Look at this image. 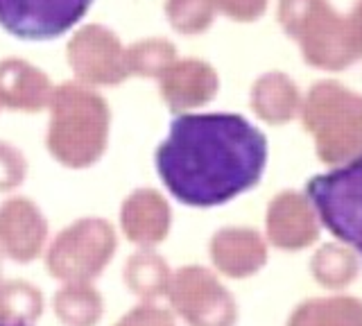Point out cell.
<instances>
[{
	"instance_id": "obj_1",
	"label": "cell",
	"mask_w": 362,
	"mask_h": 326,
	"mask_svg": "<svg viewBox=\"0 0 362 326\" xmlns=\"http://www.w3.org/2000/svg\"><path fill=\"white\" fill-rule=\"evenodd\" d=\"M168 193L195 209L222 206L265 173L267 139L238 114L179 116L154 154Z\"/></svg>"
},
{
	"instance_id": "obj_2",
	"label": "cell",
	"mask_w": 362,
	"mask_h": 326,
	"mask_svg": "<svg viewBox=\"0 0 362 326\" xmlns=\"http://www.w3.org/2000/svg\"><path fill=\"white\" fill-rule=\"evenodd\" d=\"M305 197L322 227L362 258V154L313 177Z\"/></svg>"
},
{
	"instance_id": "obj_3",
	"label": "cell",
	"mask_w": 362,
	"mask_h": 326,
	"mask_svg": "<svg viewBox=\"0 0 362 326\" xmlns=\"http://www.w3.org/2000/svg\"><path fill=\"white\" fill-rule=\"evenodd\" d=\"M116 233L105 220H79L45 250V269L59 284H93L116 254Z\"/></svg>"
},
{
	"instance_id": "obj_4",
	"label": "cell",
	"mask_w": 362,
	"mask_h": 326,
	"mask_svg": "<svg viewBox=\"0 0 362 326\" xmlns=\"http://www.w3.org/2000/svg\"><path fill=\"white\" fill-rule=\"evenodd\" d=\"M168 308L186 326H238L240 308L222 276L204 265H184L173 272Z\"/></svg>"
},
{
	"instance_id": "obj_5",
	"label": "cell",
	"mask_w": 362,
	"mask_h": 326,
	"mask_svg": "<svg viewBox=\"0 0 362 326\" xmlns=\"http://www.w3.org/2000/svg\"><path fill=\"white\" fill-rule=\"evenodd\" d=\"M305 125L326 163H346L362 150V103L342 88L315 93L305 107Z\"/></svg>"
},
{
	"instance_id": "obj_6",
	"label": "cell",
	"mask_w": 362,
	"mask_h": 326,
	"mask_svg": "<svg viewBox=\"0 0 362 326\" xmlns=\"http://www.w3.org/2000/svg\"><path fill=\"white\" fill-rule=\"evenodd\" d=\"M107 111L82 95L64 98L54 111L50 150L66 165H88L105 150Z\"/></svg>"
},
{
	"instance_id": "obj_7",
	"label": "cell",
	"mask_w": 362,
	"mask_h": 326,
	"mask_svg": "<svg viewBox=\"0 0 362 326\" xmlns=\"http://www.w3.org/2000/svg\"><path fill=\"white\" fill-rule=\"evenodd\" d=\"M93 0H0V25L21 39H54L84 18Z\"/></svg>"
},
{
	"instance_id": "obj_8",
	"label": "cell",
	"mask_w": 362,
	"mask_h": 326,
	"mask_svg": "<svg viewBox=\"0 0 362 326\" xmlns=\"http://www.w3.org/2000/svg\"><path fill=\"white\" fill-rule=\"evenodd\" d=\"M211 269L222 279L245 281L260 274L269 261V245L263 233L249 227H226L209 243Z\"/></svg>"
},
{
	"instance_id": "obj_9",
	"label": "cell",
	"mask_w": 362,
	"mask_h": 326,
	"mask_svg": "<svg viewBox=\"0 0 362 326\" xmlns=\"http://www.w3.org/2000/svg\"><path fill=\"white\" fill-rule=\"evenodd\" d=\"M320 220L308 197L299 193H281L272 199L265 220V240L281 252H303L320 238Z\"/></svg>"
},
{
	"instance_id": "obj_10",
	"label": "cell",
	"mask_w": 362,
	"mask_h": 326,
	"mask_svg": "<svg viewBox=\"0 0 362 326\" xmlns=\"http://www.w3.org/2000/svg\"><path fill=\"white\" fill-rule=\"evenodd\" d=\"M48 224L39 209L25 199H9L0 206V254L28 265L45 254Z\"/></svg>"
},
{
	"instance_id": "obj_11",
	"label": "cell",
	"mask_w": 362,
	"mask_h": 326,
	"mask_svg": "<svg viewBox=\"0 0 362 326\" xmlns=\"http://www.w3.org/2000/svg\"><path fill=\"white\" fill-rule=\"evenodd\" d=\"M122 231L141 250H154L170 233V209L154 190H139L122 206Z\"/></svg>"
},
{
	"instance_id": "obj_12",
	"label": "cell",
	"mask_w": 362,
	"mask_h": 326,
	"mask_svg": "<svg viewBox=\"0 0 362 326\" xmlns=\"http://www.w3.org/2000/svg\"><path fill=\"white\" fill-rule=\"evenodd\" d=\"M286 326H362V297L351 292L308 297L290 310Z\"/></svg>"
},
{
	"instance_id": "obj_13",
	"label": "cell",
	"mask_w": 362,
	"mask_h": 326,
	"mask_svg": "<svg viewBox=\"0 0 362 326\" xmlns=\"http://www.w3.org/2000/svg\"><path fill=\"white\" fill-rule=\"evenodd\" d=\"M308 272L326 292H346L362 274V258L351 247L335 240L313 252Z\"/></svg>"
},
{
	"instance_id": "obj_14",
	"label": "cell",
	"mask_w": 362,
	"mask_h": 326,
	"mask_svg": "<svg viewBox=\"0 0 362 326\" xmlns=\"http://www.w3.org/2000/svg\"><path fill=\"white\" fill-rule=\"evenodd\" d=\"M175 269L154 250H139L127 258L122 269V284L139 301H158L168 297Z\"/></svg>"
},
{
	"instance_id": "obj_15",
	"label": "cell",
	"mask_w": 362,
	"mask_h": 326,
	"mask_svg": "<svg viewBox=\"0 0 362 326\" xmlns=\"http://www.w3.org/2000/svg\"><path fill=\"white\" fill-rule=\"evenodd\" d=\"M52 310L62 326H98L105 318V297L93 284H62Z\"/></svg>"
},
{
	"instance_id": "obj_16",
	"label": "cell",
	"mask_w": 362,
	"mask_h": 326,
	"mask_svg": "<svg viewBox=\"0 0 362 326\" xmlns=\"http://www.w3.org/2000/svg\"><path fill=\"white\" fill-rule=\"evenodd\" d=\"M45 308L43 292L25 279L0 284V320L21 326H37Z\"/></svg>"
},
{
	"instance_id": "obj_17",
	"label": "cell",
	"mask_w": 362,
	"mask_h": 326,
	"mask_svg": "<svg viewBox=\"0 0 362 326\" xmlns=\"http://www.w3.org/2000/svg\"><path fill=\"white\" fill-rule=\"evenodd\" d=\"M113 326H179V320L158 301H139Z\"/></svg>"
},
{
	"instance_id": "obj_18",
	"label": "cell",
	"mask_w": 362,
	"mask_h": 326,
	"mask_svg": "<svg viewBox=\"0 0 362 326\" xmlns=\"http://www.w3.org/2000/svg\"><path fill=\"white\" fill-rule=\"evenodd\" d=\"M21 177H23L21 156L9 148H0V188H11L21 184Z\"/></svg>"
},
{
	"instance_id": "obj_19",
	"label": "cell",
	"mask_w": 362,
	"mask_h": 326,
	"mask_svg": "<svg viewBox=\"0 0 362 326\" xmlns=\"http://www.w3.org/2000/svg\"><path fill=\"white\" fill-rule=\"evenodd\" d=\"M0 326H21V324H9V322H3V320H0Z\"/></svg>"
},
{
	"instance_id": "obj_20",
	"label": "cell",
	"mask_w": 362,
	"mask_h": 326,
	"mask_svg": "<svg viewBox=\"0 0 362 326\" xmlns=\"http://www.w3.org/2000/svg\"><path fill=\"white\" fill-rule=\"evenodd\" d=\"M0 284H3V272H0Z\"/></svg>"
}]
</instances>
